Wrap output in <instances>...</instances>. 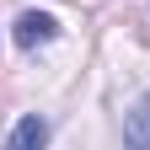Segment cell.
<instances>
[{"mask_svg": "<svg viewBox=\"0 0 150 150\" xmlns=\"http://www.w3.org/2000/svg\"><path fill=\"white\" fill-rule=\"evenodd\" d=\"M11 38H16V48H43V43H54L59 38V16L54 11H22L16 16V27H11Z\"/></svg>", "mask_w": 150, "mask_h": 150, "instance_id": "1", "label": "cell"}, {"mask_svg": "<svg viewBox=\"0 0 150 150\" xmlns=\"http://www.w3.org/2000/svg\"><path fill=\"white\" fill-rule=\"evenodd\" d=\"M48 134H54V123L43 118V112H27V118L11 129L6 150H48Z\"/></svg>", "mask_w": 150, "mask_h": 150, "instance_id": "2", "label": "cell"}, {"mask_svg": "<svg viewBox=\"0 0 150 150\" xmlns=\"http://www.w3.org/2000/svg\"><path fill=\"white\" fill-rule=\"evenodd\" d=\"M123 150H150V91L129 107V118H123Z\"/></svg>", "mask_w": 150, "mask_h": 150, "instance_id": "3", "label": "cell"}]
</instances>
